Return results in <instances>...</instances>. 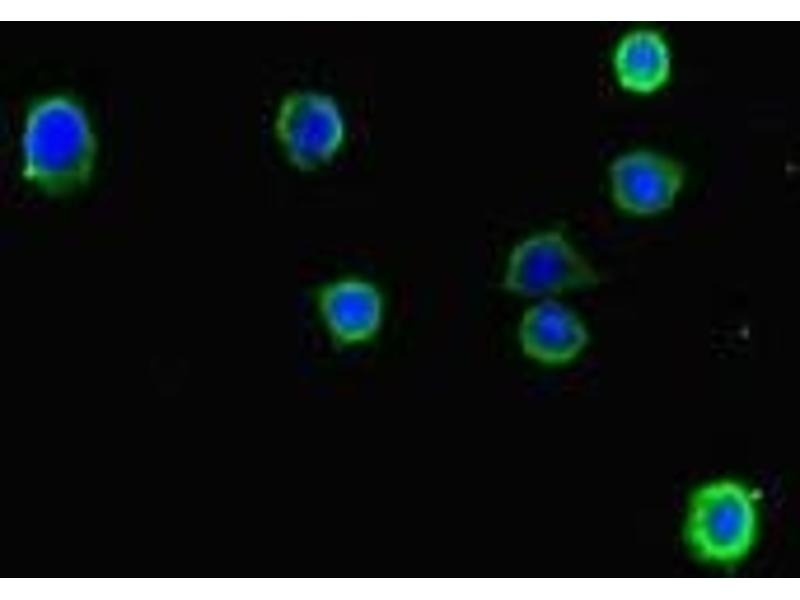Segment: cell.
<instances>
[{
  "label": "cell",
  "mask_w": 800,
  "mask_h": 600,
  "mask_svg": "<svg viewBox=\"0 0 800 600\" xmlns=\"http://www.w3.org/2000/svg\"><path fill=\"white\" fill-rule=\"evenodd\" d=\"M683 180V171L674 160L651 151L626 153L610 169L615 204L636 216H652L669 209Z\"/></svg>",
  "instance_id": "obj_5"
},
{
  "label": "cell",
  "mask_w": 800,
  "mask_h": 600,
  "mask_svg": "<svg viewBox=\"0 0 800 600\" xmlns=\"http://www.w3.org/2000/svg\"><path fill=\"white\" fill-rule=\"evenodd\" d=\"M600 275L559 231L534 233L510 251L502 280L508 293L534 300L594 287Z\"/></svg>",
  "instance_id": "obj_3"
},
{
  "label": "cell",
  "mask_w": 800,
  "mask_h": 600,
  "mask_svg": "<svg viewBox=\"0 0 800 600\" xmlns=\"http://www.w3.org/2000/svg\"><path fill=\"white\" fill-rule=\"evenodd\" d=\"M23 150L25 174L41 186L56 190L78 183L93 151L84 114L62 98L37 104L26 121Z\"/></svg>",
  "instance_id": "obj_1"
},
{
  "label": "cell",
  "mask_w": 800,
  "mask_h": 600,
  "mask_svg": "<svg viewBox=\"0 0 800 600\" xmlns=\"http://www.w3.org/2000/svg\"><path fill=\"white\" fill-rule=\"evenodd\" d=\"M614 69L620 85L634 93L658 90L669 78L671 56L660 34L652 30H636L617 45Z\"/></svg>",
  "instance_id": "obj_7"
},
{
  "label": "cell",
  "mask_w": 800,
  "mask_h": 600,
  "mask_svg": "<svg viewBox=\"0 0 800 600\" xmlns=\"http://www.w3.org/2000/svg\"><path fill=\"white\" fill-rule=\"evenodd\" d=\"M517 338L524 356L550 367L573 362L590 342L583 320L556 298L535 300L523 312Z\"/></svg>",
  "instance_id": "obj_6"
},
{
  "label": "cell",
  "mask_w": 800,
  "mask_h": 600,
  "mask_svg": "<svg viewBox=\"0 0 800 600\" xmlns=\"http://www.w3.org/2000/svg\"><path fill=\"white\" fill-rule=\"evenodd\" d=\"M758 513L751 491L733 480L701 486L692 495L685 520V539L701 559L734 563L756 540Z\"/></svg>",
  "instance_id": "obj_2"
},
{
  "label": "cell",
  "mask_w": 800,
  "mask_h": 600,
  "mask_svg": "<svg viewBox=\"0 0 800 600\" xmlns=\"http://www.w3.org/2000/svg\"><path fill=\"white\" fill-rule=\"evenodd\" d=\"M316 310L324 330L339 347H359L374 340L385 319L380 288L360 276L324 284L316 293Z\"/></svg>",
  "instance_id": "obj_4"
}]
</instances>
